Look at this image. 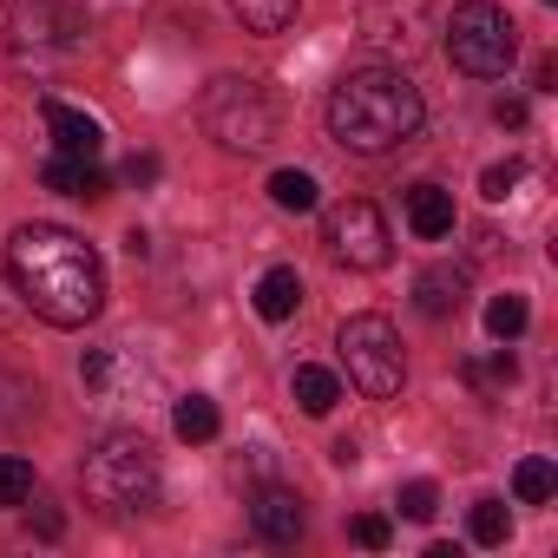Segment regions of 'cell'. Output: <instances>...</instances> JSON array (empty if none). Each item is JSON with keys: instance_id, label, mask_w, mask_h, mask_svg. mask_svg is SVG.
Listing matches in <instances>:
<instances>
[{"instance_id": "1", "label": "cell", "mask_w": 558, "mask_h": 558, "mask_svg": "<svg viewBox=\"0 0 558 558\" xmlns=\"http://www.w3.org/2000/svg\"><path fill=\"white\" fill-rule=\"evenodd\" d=\"M8 276L27 310L53 329H86L106 310V263L86 236L60 223H21L8 243Z\"/></svg>"}, {"instance_id": "2", "label": "cell", "mask_w": 558, "mask_h": 558, "mask_svg": "<svg viewBox=\"0 0 558 558\" xmlns=\"http://www.w3.org/2000/svg\"><path fill=\"white\" fill-rule=\"evenodd\" d=\"M421 119H427L421 86L401 66H362L329 93V132H336L342 151H362V158H381V151L408 145L421 132Z\"/></svg>"}, {"instance_id": "3", "label": "cell", "mask_w": 558, "mask_h": 558, "mask_svg": "<svg viewBox=\"0 0 558 558\" xmlns=\"http://www.w3.org/2000/svg\"><path fill=\"white\" fill-rule=\"evenodd\" d=\"M86 499L99 512H138L158 499V453L145 434H106L93 453H86Z\"/></svg>"}, {"instance_id": "4", "label": "cell", "mask_w": 558, "mask_h": 558, "mask_svg": "<svg viewBox=\"0 0 558 558\" xmlns=\"http://www.w3.org/2000/svg\"><path fill=\"white\" fill-rule=\"evenodd\" d=\"M276 125H283V112H276V93L263 80H210L204 93V132L223 145V151H263L276 145Z\"/></svg>"}, {"instance_id": "5", "label": "cell", "mask_w": 558, "mask_h": 558, "mask_svg": "<svg viewBox=\"0 0 558 558\" xmlns=\"http://www.w3.org/2000/svg\"><path fill=\"white\" fill-rule=\"evenodd\" d=\"M447 60L466 80H506V66L519 60V27L506 8L493 0H460L453 21H447Z\"/></svg>"}, {"instance_id": "6", "label": "cell", "mask_w": 558, "mask_h": 558, "mask_svg": "<svg viewBox=\"0 0 558 558\" xmlns=\"http://www.w3.org/2000/svg\"><path fill=\"white\" fill-rule=\"evenodd\" d=\"M336 349H342L349 381H355L368 401L401 395L408 362H401V336H395V323H388V316H349V323H342V336H336Z\"/></svg>"}, {"instance_id": "7", "label": "cell", "mask_w": 558, "mask_h": 558, "mask_svg": "<svg viewBox=\"0 0 558 558\" xmlns=\"http://www.w3.org/2000/svg\"><path fill=\"white\" fill-rule=\"evenodd\" d=\"M323 243L336 263L349 269H381L395 256V236H388V217L368 204V197H342L329 217H323Z\"/></svg>"}, {"instance_id": "8", "label": "cell", "mask_w": 558, "mask_h": 558, "mask_svg": "<svg viewBox=\"0 0 558 558\" xmlns=\"http://www.w3.org/2000/svg\"><path fill=\"white\" fill-rule=\"evenodd\" d=\"M362 40L388 60H414L427 47V0H368L362 8Z\"/></svg>"}, {"instance_id": "9", "label": "cell", "mask_w": 558, "mask_h": 558, "mask_svg": "<svg viewBox=\"0 0 558 558\" xmlns=\"http://www.w3.org/2000/svg\"><path fill=\"white\" fill-rule=\"evenodd\" d=\"M250 525H256V538H269V545H296L303 525H310V512H303V499H296L290 486H263V493L250 499Z\"/></svg>"}, {"instance_id": "10", "label": "cell", "mask_w": 558, "mask_h": 558, "mask_svg": "<svg viewBox=\"0 0 558 558\" xmlns=\"http://www.w3.org/2000/svg\"><path fill=\"white\" fill-rule=\"evenodd\" d=\"M40 119H47V132H53V151H66V158H99L106 132H99L93 112H80V106H66V99H40Z\"/></svg>"}, {"instance_id": "11", "label": "cell", "mask_w": 558, "mask_h": 558, "mask_svg": "<svg viewBox=\"0 0 558 558\" xmlns=\"http://www.w3.org/2000/svg\"><path fill=\"white\" fill-rule=\"evenodd\" d=\"M460 303H466V269H460V263H434V269L414 276V310H421L427 323L460 316Z\"/></svg>"}, {"instance_id": "12", "label": "cell", "mask_w": 558, "mask_h": 558, "mask_svg": "<svg viewBox=\"0 0 558 558\" xmlns=\"http://www.w3.org/2000/svg\"><path fill=\"white\" fill-rule=\"evenodd\" d=\"M453 223H460V210H453V191L447 184H414L408 191V230L414 236L440 243V236H453Z\"/></svg>"}, {"instance_id": "13", "label": "cell", "mask_w": 558, "mask_h": 558, "mask_svg": "<svg viewBox=\"0 0 558 558\" xmlns=\"http://www.w3.org/2000/svg\"><path fill=\"white\" fill-rule=\"evenodd\" d=\"M296 310H303V276H296L290 263L263 269V276H256V316H263V323H290Z\"/></svg>"}, {"instance_id": "14", "label": "cell", "mask_w": 558, "mask_h": 558, "mask_svg": "<svg viewBox=\"0 0 558 558\" xmlns=\"http://www.w3.org/2000/svg\"><path fill=\"white\" fill-rule=\"evenodd\" d=\"M40 184L60 191V197H106V171L93 158H66V151H53L40 165Z\"/></svg>"}, {"instance_id": "15", "label": "cell", "mask_w": 558, "mask_h": 558, "mask_svg": "<svg viewBox=\"0 0 558 558\" xmlns=\"http://www.w3.org/2000/svg\"><path fill=\"white\" fill-rule=\"evenodd\" d=\"M86 34V21L73 14V8H27L21 21H14V40L27 47V40H53V47H73Z\"/></svg>"}, {"instance_id": "16", "label": "cell", "mask_w": 558, "mask_h": 558, "mask_svg": "<svg viewBox=\"0 0 558 558\" xmlns=\"http://www.w3.org/2000/svg\"><path fill=\"white\" fill-rule=\"evenodd\" d=\"M290 395L303 401V414H336V401H342V381H336L329 368L303 362V368H296V381H290Z\"/></svg>"}, {"instance_id": "17", "label": "cell", "mask_w": 558, "mask_h": 558, "mask_svg": "<svg viewBox=\"0 0 558 558\" xmlns=\"http://www.w3.org/2000/svg\"><path fill=\"white\" fill-rule=\"evenodd\" d=\"M171 427H178V440H217V427H223V414H217V401H204V395H184L178 401V414H171Z\"/></svg>"}, {"instance_id": "18", "label": "cell", "mask_w": 558, "mask_h": 558, "mask_svg": "<svg viewBox=\"0 0 558 558\" xmlns=\"http://www.w3.org/2000/svg\"><path fill=\"white\" fill-rule=\"evenodd\" d=\"M230 8H236V21H243L250 34H283V27L296 21L303 0H230Z\"/></svg>"}, {"instance_id": "19", "label": "cell", "mask_w": 558, "mask_h": 558, "mask_svg": "<svg viewBox=\"0 0 558 558\" xmlns=\"http://www.w3.org/2000/svg\"><path fill=\"white\" fill-rule=\"evenodd\" d=\"M269 204H276V210H316V204H323V184H316L310 171H276V178H269Z\"/></svg>"}, {"instance_id": "20", "label": "cell", "mask_w": 558, "mask_h": 558, "mask_svg": "<svg viewBox=\"0 0 558 558\" xmlns=\"http://www.w3.org/2000/svg\"><path fill=\"white\" fill-rule=\"evenodd\" d=\"M551 493H558L551 460H538V453H532V460H519V466H512V499H519V506H545Z\"/></svg>"}, {"instance_id": "21", "label": "cell", "mask_w": 558, "mask_h": 558, "mask_svg": "<svg viewBox=\"0 0 558 558\" xmlns=\"http://www.w3.org/2000/svg\"><path fill=\"white\" fill-rule=\"evenodd\" d=\"M466 532H473V545H506V538H512V512H506V499H473Z\"/></svg>"}, {"instance_id": "22", "label": "cell", "mask_w": 558, "mask_h": 558, "mask_svg": "<svg viewBox=\"0 0 558 558\" xmlns=\"http://www.w3.org/2000/svg\"><path fill=\"white\" fill-rule=\"evenodd\" d=\"M525 323H532L525 296H493V303H486V329H493L499 342H519V336H525Z\"/></svg>"}, {"instance_id": "23", "label": "cell", "mask_w": 558, "mask_h": 558, "mask_svg": "<svg viewBox=\"0 0 558 558\" xmlns=\"http://www.w3.org/2000/svg\"><path fill=\"white\" fill-rule=\"evenodd\" d=\"M34 499V466L21 453H0V506H27Z\"/></svg>"}, {"instance_id": "24", "label": "cell", "mask_w": 558, "mask_h": 558, "mask_svg": "<svg viewBox=\"0 0 558 558\" xmlns=\"http://www.w3.org/2000/svg\"><path fill=\"white\" fill-rule=\"evenodd\" d=\"M466 381H473V388H512V381H519L512 349H493L486 362H466Z\"/></svg>"}, {"instance_id": "25", "label": "cell", "mask_w": 558, "mask_h": 558, "mask_svg": "<svg viewBox=\"0 0 558 558\" xmlns=\"http://www.w3.org/2000/svg\"><path fill=\"white\" fill-rule=\"evenodd\" d=\"M395 506H401V512H408V519H414V525H427V519H434V512H440V486H434V480H408V486H401V499H395Z\"/></svg>"}, {"instance_id": "26", "label": "cell", "mask_w": 558, "mask_h": 558, "mask_svg": "<svg viewBox=\"0 0 558 558\" xmlns=\"http://www.w3.org/2000/svg\"><path fill=\"white\" fill-rule=\"evenodd\" d=\"M519 178H525V165H519V158H506V165H486V178H480V191H486V197L499 204V197H506V191H512Z\"/></svg>"}, {"instance_id": "27", "label": "cell", "mask_w": 558, "mask_h": 558, "mask_svg": "<svg viewBox=\"0 0 558 558\" xmlns=\"http://www.w3.org/2000/svg\"><path fill=\"white\" fill-rule=\"evenodd\" d=\"M349 532H355V545H368V551H381V545H388V538H395V525H388V519H381V512H362V519H355V525H349Z\"/></svg>"}, {"instance_id": "28", "label": "cell", "mask_w": 558, "mask_h": 558, "mask_svg": "<svg viewBox=\"0 0 558 558\" xmlns=\"http://www.w3.org/2000/svg\"><path fill=\"white\" fill-rule=\"evenodd\" d=\"M151 178H158V158H151V151L125 158V184H151Z\"/></svg>"}, {"instance_id": "29", "label": "cell", "mask_w": 558, "mask_h": 558, "mask_svg": "<svg viewBox=\"0 0 558 558\" xmlns=\"http://www.w3.org/2000/svg\"><path fill=\"white\" fill-rule=\"evenodd\" d=\"M80 375H86V388H99V381L112 375V362H106V349H93V355L80 362Z\"/></svg>"}, {"instance_id": "30", "label": "cell", "mask_w": 558, "mask_h": 558, "mask_svg": "<svg viewBox=\"0 0 558 558\" xmlns=\"http://www.w3.org/2000/svg\"><path fill=\"white\" fill-rule=\"evenodd\" d=\"M532 86H538V93H558V60H551V53L538 60V73H532Z\"/></svg>"}, {"instance_id": "31", "label": "cell", "mask_w": 558, "mask_h": 558, "mask_svg": "<svg viewBox=\"0 0 558 558\" xmlns=\"http://www.w3.org/2000/svg\"><path fill=\"white\" fill-rule=\"evenodd\" d=\"M493 119H499V125H512V132H519V125H525V106H519V99H499V106H493Z\"/></svg>"}, {"instance_id": "32", "label": "cell", "mask_w": 558, "mask_h": 558, "mask_svg": "<svg viewBox=\"0 0 558 558\" xmlns=\"http://www.w3.org/2000/svg\"><path fill=\"white\" fill-rule=\"evenodd\" d=\"M0 8H21V0H0Z\"/></svg>"}]
</instances>
